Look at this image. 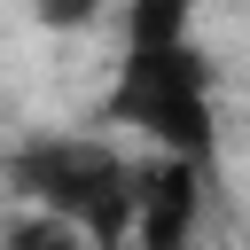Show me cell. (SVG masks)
I'll return each mask as SVG.
<instances>
[{
  "instance_id": "obj_1",
  "label": "cell",
  "mask_w": 250,
  "mask_h": 250,
  "mask_svg": "<svg viewBox=\"0 0 250 250\" xmlns=\"http://www.w3.org/2000/svg\"><path fill=\"white\" fill-rule=\"evenodd\" d=\"M8 188L47 211V227L86 234L94 250H125L133 242V156L94 141V133H31L8 148Z\"/></svg>"
},
{
  "instance_id": "obj_2",
  "label": "cell",
  "mask_w": 250,
  "mask_h": 250,
  "mask_svg": "<svg viewBox=\"0 0 250 250\" xmlns=\"http://www.w3.org/2000/svg\"><path fill=\"white\" fill-rule=\"evenodd\" d=\"M109 117L148 133L172 164H195L211 180V156H219V109H211V62L188 39H148V47H125L117 62V86H109Z\"/></svg>"
},
{
  "instance_id": "obj_3",
  "label": "cell",
  "mask_w": 250,
  "mask_h": 250,
  "mask_svg": "<svg viewBox=\"0 0 250 250\" xmlns=\"http://www.w3.org/2000/svg\"><path fill=\"white\" fill-rule=\"evenodd\" d=\"M195 203H203V172L195 164H141L133 172V242L125 250H195Z\"/></svg>"
},
{
  "instance_id": "obj_4",
  "label": "cell",
  "mask_w": 250,
  "mask_h": 250,
  "mask_svg": "<svg viewBox=\"0 0 250 250\" xmlns=\"http://www.w3.org/2000/svg\"><path fill=\"white\" fill-rule=\"evenodd\" d=\"M86 16H94V8H78V0H47V8H39V23H47V31H62V23H86Z\"/></svg>"
},
{
  "instance_id": "obj_5",
  "label": "cell",
  "mask_w": 250,
  "mask_h": 250,
  "mask_svg": "<svg viewBox=\"0 0 250 250\" xmlns=\"http://www.w3.org/2000/svg\"><path fill=\"white\" fill-rule=\"evenodd\" d=\"M23 250H70V234H62V227H47V234H23Z\"/></svg>"
}]
</instances>
